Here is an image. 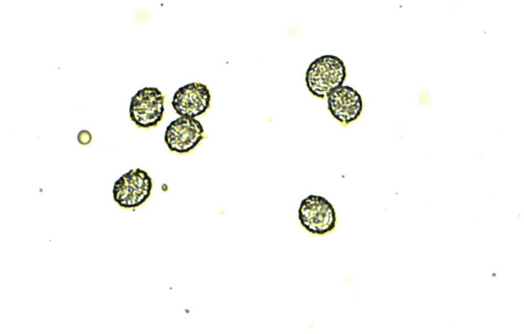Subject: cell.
Masks as SVG:
<instances>
[{
    "instance_id": "6da1fadb",
    "label": "cell",
    "mask_w": 524,
    "mask_h": 334,
    "mask_svg": "<svg viewBox=\"0 0 524 334\" xmlns=\"http://www.w3.org/2000/svg\"><path fill=\"white\" fill-rule=\"evenodd\" d=\"M346 78V69L342 60L333 55H324L310 63L305 82L312 96L325 100L333 90L343 85Z\"/></svg>"
},
{
    "instance_id": "7a4b0ae2",
    "label": "cell",
    "mask_w": 524,
    "mask_h": 334,
    "mask_svg": "<svg viewBox=\"0 0 524 334\" xmlns=\"http://www.w3.org/2000/svg\"><path fill=\"white\" fill-rule=\"evenodd\" d=\"M153 187V181L146 171L132 169L115 182L114 200L122 208L135 210L150 198Z\"/></svg>"
},
{
    "instance_id": "3957f363",
    "label": "cell",
    "mask_w": 524,
    "mask_h": 334,
    "mask_svg": "<svg viewBox=\"0 0 524 334\" xmlns=\"http://www.w3.org/2000/svg\"><path fill=\"white\" fill-rule=\"evenodd\" d=\"M298 219L309 233L324 236L334 231L337 216L333 205L325 197L311 194L302 199L298 209Z\"/></svg>"
},
{
    "instance_id": "277c9868",
    "label": "cell",
    "mask_w": 524,
    "mask_h": 334,
    "mask_svg": "<svg viewBox=\"0 0 524 334\" xmlns=\"http://www.w3.org/2000/svg\"><path fill=\"white\" fill-rule=\"evenodd\" d=\"M166 96L157 87H145L132 97L129 117L137 127L150 129L160 124L164 117Z\"/></svg>"
},
{
    "instance_id": "5b68a950",
    "label": "cell",
    "mask_w": 524,
    "mask_h": 334,
    "mask_svg": "<svg viewBox=\"0 0 524 334\" xmlns=\"http://www.w3.org/2000/svg\"><path fill=\"white\" fill-rule=\"evenodd\" d=\"M208 137L202 124L195 118L180 117L166 127L164 141L169 150L179 155L194 151Z\"/></svg>"
},
{
    "instance_id": "8992f818",
    "label": "cell",
    "mask_w": 524,
    "mask_h": 334,
    "mask_svg": "<svg viewBox=\"0 0 524 334\" xmlns=\"http://www.w3.org/2000/svg\"><path fill=\"white\" fill-rule=\"evenodd\" d=\"M211 100L207 86L194 82L180 87L176 92L171 105L180 117L195 118L207 113L211 107Z\"/></svg>"
},
{
    "instance_id": "52a82bcc",
    "label": "cell",
    "mask_w": 524,
    "mask_h": 334,
    "mask_svg": "<svg viewBox=\"0 0 524 334\" xmlns=\"http://www.w3.org/2000/svg\"><path fill=\"white\" fill-rule=\"evenodd\" d=\"M326 99L328 110L344 127L357 120L362 113L364 105L361 95L348 85L336 88Z\"/></svg>"
},
{
    "instance_id": "ba28073f",
    "label": "cell",
    "mask_w": 524,
    "mask_h": 334,
    "mask_svg": "<svg viewBox=\"0 0 524 334\" xmlns=\"http://www.w3.org/2000/svg\"><path fill=\"white\" fill-rule=\"evenodd\" d=\"M77 139L80 144L82 145H86L91 141V135L87 130H81L78 135Z\"/></svg>"
}]
</instances>
